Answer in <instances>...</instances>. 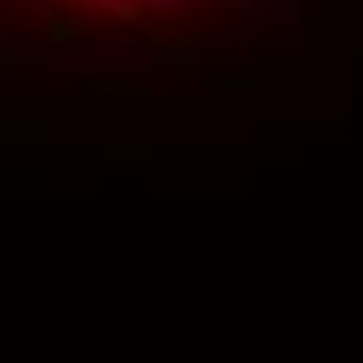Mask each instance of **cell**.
I'll use <instances>...</instances> for the list:
<instances>
[{
	"label": "cell",
	"instance_id": "obj_1",
	"mask_svg": "<svg viewBox=\"0 0 363 363\" xmlns=\"http://www.w3.org/2000/svg\"><path fill=\"white\" fill-rule=\"evenodd\" d=\"M38 6H63V13H107V19H145V13L207 6V0H38Z\"/></svg>",
	"mask_w": 363,
	"mask_h": 363
}]
</instances>
